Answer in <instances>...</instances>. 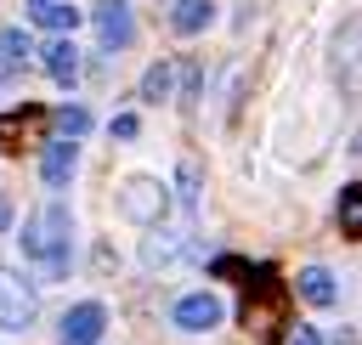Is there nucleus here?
<instances>
[{"instance_id":"nucleus-9","label":"nucleus","mask_w":362,"mask_h":345,"mask_svg":"<svg viewBox=\"0 0 362 345\" xmlns=\"http://www.w3.org/2000/svg\"><path fill=\"white\" fill-rule=\"evenodd\" d=\"M28 23H34V28H51V34H68V28L79 23V11H74L68 0H28Z\"/></svg>"},{"instance_id":"nucleus-17","label":"nucleus","mask_w":362,"mask_h":345,"mask_svg":"<svg viewBox=\"0 0 362 345\" xmlns=\"http://www.w3.org/2000/svg\"><path fill=\"white\" fill-rule=\"evenodd\" d=\"M175 192H181L187 209L198 204V164H181V170H175Z\"/></svg>"},{"instance_id":"nucleus-10","label":"nucleus","mask_w":362,"mask_h":345,"mask_svg":"<svg viewBox=\"0 0 362 345\" xmlns=\"http://www.w3.org/2000/svg\"><path fill=\"white\" fill-rule=\"evenodd\" d=\"M209 17H215V6H209V0H175V6H170L175 34H204V28H209Z\"/></svg>"},{"instance_id":"nucleus-7","label":"nucleus","mask_w":362,"mask_h":345,"mask_svg":"<svg viewBox=\"0 0 362 345\" xmlns=\"http://www.w3.org/2000/svg\"><path fill=\"white\" fill-rule=\"evenodd\" d=\"M102 328H107V305H102V300H79V305H68V317H62V345H96Z\"/></svg>"},{"instance_id":"nucleus-11","label":"nucleus","mask_w":362,"mask_h":345,"mask_svg":"<svg viewBox=\"0 0 362 345\" xmlns=\"http://www.w3.org/2000/svg\"><path fill=\"white\" fill-rule=\"evenodd\" d=\"M45 68H51L57 85H74V79H79V51H74L68 40H51V45H45Z\"/></svg>"},{"instance_id":"nucleus-4","label":"nucleus","mask_w":362,"mask_h":345,"mask_svg":"<svg viewBox=\"0 0 362 345\" xmlns=\"http://www.w3.org/2000/svg\"><path fill=\"white\" fill-rule=\"evenodd\" d=\"M40 317V300H34V288L11 271V266H0V328H28Z\"/></svg>"},{"instance_id":"nucleus-20","label":"nucleus","mask_w":362,"mask_h":345,"mask_svg":"<svg viewBox=\"0 0 362 345\" xmlns=\"http://www.w3.org/2000/svg\"><path fill=\"white\" fill-rule=\"evenodd\" d=\"M283 345H322V334H317V328H305V322H300V328H288V339H283Z\"/></svg>"},{"instance_id":"nucleus-18","label":"nucleus","mask_w":362,"mask_h":345,"mask_svg":"<svg viewBox=\"0 0 362 345\" xmlns=\"http://www.w3.org/2000/svg\"><path fill=\"white\" fill-rule=\"evenodd\" d=\"M28 119H34V107H23V113H6V119H0V141H6V147H17V136H23V124H28Z\"/></svg>"},{"instance_id":"nucleus-3","label":"nucleus","mask_w":362,"mask_h":345,"mask_svg":"<svg viewBox=\"0 0 362 345\" xmlns=\"http://www.w3.org/2000/svg\"><path fill=\"white\" fill-rule=\"evenodd\" d=\"M221 317H226V305H221V294H209V288L181 294V300L170 305V322L187 328V334H209V328H221Z\"/></svg>"},{"instance_id":"nucleus-21","label":"nucleus","mask_w":362,"mask_h":345,"mask_svg":"<svg viewBox=\"0 0 362 345\" xmlns=\"http://www.w3.org/2000/svg\"><path fill=\"white\" fill-rule=\"evenodd\" d=\"M0 232H11V204L0 198Z\"/></svg>"},{"instance_id":"nucleus-5","label":"nucleus","mask_w":362,"mask_h":345,"mask_svg":"<svg viewBox=\"0 0 362 345\" xmlns=\"http://www.w3.org/2000/svg\"><path fill=\"white\" fill-rule=\"evenodd\" d=\"M198 243L187 238V232H147V243H141V260L147 266H198Z\"/></svg>"},{"instance_id":"nucleus-13","label":"nucleus","mask_w":362,"mask_h":345,"mask_svg":"<svg viewBox=\"0 0 362 345\" xmlns=\"http://www.w3.org/2000/svg\"><path fill=\"white\" fill-rule=\"evenodd\" d=\"M170 90H175V62H153V68L141 74V96H147V102H164Z\"/></svg>"},{"instance_id":"nucleus-19","label":"nucleus","mask_w":362,"mask_h":345,"mask_svg":"<svg viewBox=\"0 0 362 345\" xmlns=\"http://www.w3.org/2000/svg\"><path fill=\"white\" fill-rule=\"evenodd\" d=\"M136 130H141L136 113H119V119H113V141H136Z\"/></svg>"},{"instance_id":"nucleus-12","label":"nucleus","mask_w":362,"mask_h":345,"mask_svg":"<svg viewBox=\"0 0 362 345\" xmlns=\"http://www.w3.org/2000/svg\"><path fill=\"white\" fill-rule=\"evenodd\" d=\"M300 300L305 305H334V271L328 266H305L300 271Z\"/></svg>"},{"instance_id":"nucleus-14","label":"nucleus","mask_w":362,"mask_h":345,"mask_svg":"<svg viewBox=\"0 0 362 345\" xmlns=\"http://www.w3.org/2000/svg\"><path fill=\"white\" fill-rule=\"evenodd\" d=\"M28 62V34L23 28H0V68L11 74V68H23Z\"/></svg>"},{"instance_id":"nucleus-1","label":"nucleus","mask_w":362,"mask_h":345,"mask_svg":"<svg viewBox=\"0 0 362 345\" xmlns=\"http://www.w3.org/2000/svg\"><path fill=\"white\" fill-rule=\"evenodd\" d=\"M23 260L40 266L45 277H68V260H74V215L62 204H45L28 215L23 226Z\"/></svg>"},{"instance_id":"nucleus-2","label":"nucleus","mask_w":362,"mask_h":345,"mask_svg":"<svg viewBox=\"0 0 362 345\" xmlns=\"http://www.w3.org/2000/svg\"><path fill=\"white\" fill-rule=\"evenodd\" d=\"M119 209H124L136 226H153V221H164L170 192H164V181H153V175H130V181L119 187Z\"/></svg>"},{"instance_id":"nucleus-15","label":"nucleus","mask_w":362,"mask_h":345,"mask_svg":"<svg viewBox=\"0 0 362 345\" xmlns=\"http://www.w3.org/2000/svg\"><path fill=\"white\" fill-rule=\"evenodd\" d=\"M51 124H57V136H62V141H79V136L90 130V113H85V107H57V113H51Z\"/></svg>"},{"instance_id":"nucleus-8","label":"nucleus","mask_w":362,"mask_h":345,"mask_svg":"<svg viewBox=\"0 0 362 345\" xmlns=\"http://www.w3.org/2000/svg\"><path fill=\"white\" fill-rule=\"evenodd\" d=\"M74 170H79V141H62V136H57V141L40 153V181H45V187H68Z\"/></svg>"},{"instance_id":"nucleus-16","label":"nucleus","mask_w":362,"mask_h":345,"mask_svg":"<svg viewBox=\"0 0 362 345\" xmlns=\"http://www.w3.org/2000/svg\"><path fill=\"white\" fill-rule=\"evenodd\" d=\"M339 232L362 238V187H345V198H339Z\"/></svg>"},{"instance_id":"nucleus-6","label":"nucleus","mask_w":362,"mask_h":345,"mask_svg":"<svg viewBox=\"0 0 362 345\" xmlns=\"http://www.w3.org/2000/svg\"><path fill=\"white\" fill-rule=\"evenodd\" d=\"M96 34H102V45L107 51H124L130 40H136V11L124 6V0H96Z\"/></svg>"},{"instance_id":"nucleus-22","label":"nucleus","mask_w":362,"mask_h":345,"mask_svg":"<svg viewBox=\"0 0 362 345\" xmlns=\"http://www.w3.org/2000/svg\"><path fill=\"white\" fill-rule=\"evenodd\" d=\"M0 85H6V68H0Z\"/></svg>"}]
</instances>
